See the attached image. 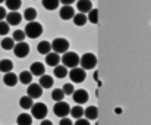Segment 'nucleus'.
Masks as SVG:
<instances>
[{
    "mask_svg": "<svg viewBox=\"0 0 151 125\" xmlns=\"http://www.w3.org/2000/svg\"><path fill=\"white\" fill-rule=\"evenodd\" d=\"M25 35L29 37V38H38L41 34H43V25L37 21H32V22H28L27 27H25Z\"/></svg>",
    "mask_w": 151,
    "mask_h": 125,
    "instance_id": "obj_1",
    "label": "nucleus"
},
{
    "mask_svg": "<svg viewBox=\"0 0 151 125\" xmlns=\"http://www.w3.org/2000/svg\"><path fill=\"white\" fill-rule=\"evenodd\" d=\"M79 65L84 71H90L94 69L97 66V56L94 53H84L79 59Z\"/></svg>",
    "mask_w": 151,
    "mask_h": 125,
    "instance_id": "obj_2",
    "label": "nucleus"
},
{
    "mask_svg": "<svg viewBox=\"0 0 151 125\" xmlns=\"http://www.w3.org/2000/svg\"><path fill=\"white\" fill-rule=\"evenodd\" d=\"M60 61H62V65L63 66H66V68H76L78 65H79V56L75 53V52H66V53H63V56L60 58Z\"/></svg>",
    "mask_w": 151,
    "mask_h": 125,
    "instance_id": "obj_3",
    "label": "nucleus"
},
{
    "mask_svg": "<svg viewBox=\"0 0 151 125\" xmlns=\"http://www.w3.org/2000/svg\"><path fill=\"white\" fill-rule=\"evenodd\" d=\"M51 50L57 55L60 53H66L69 50V40L63 38V37H57L51 41Z\"/></svg>",
    "mask_w": 151,
    "mask_h": 125,
    "instance_id": "obj_4",
    "label": "nucleus"
},
{
    "mask_svg": "<svg viewBox=\"0 0 151 125\" xmlns=\"http://www.w3.org/2000/svg\"><path fill=\"white\" fill-rule=\"evenodd\" d=\"M31 113H32V118H35L38 121H43V119H46V116L49 113V109L44 103H34L32 108H31Z\"/></svg>",
    "mask_w": 151,
    "mask_h": 125,
    "instance_id": "obj_5",
    "label": "nucleus"
},
{
    "mask_svg": "<svg viewBox=\"0 0 151 125\" xmlns=\"http://www.w3.org/2000/svg\"><path fill=\"white\" fill-rule=\"evenodd\" d=\"M53 112L56 116L59 118H66L69 113H70V106L66 103V102H57L53 108Z\"/></svg>",
    "mask_w": 151,
    "mask_h": 125,
    "instance_id": "obj_6",
    "label": "nucleus"
},
{
    "mask_svg": "<svg viewBox=\"0 0 151 125\" xmlns=\"http://www.w3.org/2000/svg\"><path fill=\"white\" fill-rule=\"evenodd\" d=\"M69 78L72 79V82H76V84H79V82H84L85 81V78H87V72L82 69V68H72L70 69V72H69Z\"/></svg>",
    "mask_w": 151,
    "mask_h": 125,
    "instance_id": "obj_7",
    "label": "nucleus"
},
{
    "mask_svg": "<svg viewBox=\"0 0 151 125\" xmlns=\"http://www.w3.org/2000/svg\"><path fill=\"white\" fill-rule=\"evenodd\" d=\"M13 53L16 58H27L29 55V46L25 43V41H21V43H16L15 47H13Z\"/></svg>",
    "mask_w": 151,
    "mask_h": 125,
    "instance_id": "obj_8",
    "label": "nucleus"
},
{
    "mask_svg": "<svg viewBox=\"0 0 151 125\" xmlns=\"http://www.w3.org/2000/svg\"><path fill=\"white\" fill-rule=\"evenodd\" d=\"M27 96H29L32 100L41 97V96H43V88H41V85H40V84H35V82H31V84L28 85V88H27Z\"/></svg>",
    "mask_w": 151,
    "mask_h": 125,
    "instance_id": "obj_9",
    "label": "nucleus"
},
{
    "mask_svg": "<svg viewBox=\"0 0 151 125\" xmlns=\"http://www.w3.org/2000/svg\"><path fill=\"white\" fill-rule=\"evenodd\" d=\"M88 93H87V90H75L73 91V94H72V99H73V102L76 103V105H84V103H87L88 102Z\"/></svg>",
    "mask_w": 151,
    "mask_h": 125,
    "instance_id": "obj_10",
    "label": "nucleus"
},
{
    "mask_svg": "<svg viewBox=\"0 0 151 125\" xmlns=\"http://www.w3.org/2000/svg\"><path fill=\"white\" fill-rule=\"evenodd\" d=\"M59 16L63 19V21H68V19H72L75 16V9L72 6H62L60 10H59Z\"/></svg>",
    "mask_w": 151,
    "mask_h": 125,
    "instance_id": "obj_11",
    "label": "nucleus"
},
{
    "mask_svg": "<svg viewBox=\"0 0 151 125\" xmlns=\"http://www.w3.org/2000/svg\"><path fill=\"white\" fill-rule=\"evenodd\" d=\"M76 9L79 13H88L93 9V1L91 0H76Z\"/></svg>",
    "mask_w": 151,
    "mask_h": 125,
    "instance_id": "obj_12",
    "label": "nucleus"
},
{
    "mask_svg": "<svg viewBox=\"0 0 151 125\" xmlns=\"http://www.w3.org/2000/svg\"><path fill=\"white\" fill-rule=\"evenodd\" d=\"M22 21V15L19 12H9L6 15V22L9 25H19Z\"/></svg>",
    "mask_w": 151,
    "mask_h": 125,
    "instance_id": "obj_13",
    "label": "nucleus"
},
{
    "mask_svg": "<svg viewBox=\"0 0 151 125\" xmlns=\"http://www.w3.org/2000/svg\"><path fill=\"white\" fill-rule=\"evenodd\" d=\"M3 82H4L6 87H15V85L19 82V79H18V75H16V74L7 72V74H4V77H3Z\"/></svg>",
    "mask_w": 151,
    "mask_h": 125,
    "instance_id": "obj_14",
    "label": "nucleus"
},
{
    "mask_svg": "<svg viewBox=\"0 0 151 125\" xmlns=\"http://www.w3.org/2000/svg\"><path fill=\"white\" fill-rule=\"evenodd\" d=\"M84 116L88 121H94L99 118V109L97 106H88L87 109H84Z\"/></svg>",
    "mask_w": 151,
    "mask_h": 125,
    "instance_id": "obj_15",
    "label": "nucleus"
},
{
    "mask_svg": "<svg viewBox=\"0 0 151 125\" xmlns=\"http://www.w3.org/2000/svg\"><path fill=\"white\" fill-rule=\"evenodd\" d=\"M44 71H46V66H44V63H41V62H34L31 65V69H29V72L32 75H35V77L44 75Z\"/></svg>",
    "mask_w": 151,
    "mask_h": 125,
    "instance_id": "obj_16",
    "label": "nucleus"
},
{
    "mask_svg": "<svg viewBox=\"0 0 151 125\" xmlns=\"http://www.w3.org/2000/svg\"><path fill=\"white\" fill-rule=\"evenodd\" d=\"M38 84L41 85L43 90H44V88H51L53 84H54V78L50 77V75H47V74H44V75L40 77V82H38Z\"/></svg>",
    "mask_w": 151,
    "mask_h": 125,
    "instance_id": "obj_17",
    "label": "nucleus"
},
{
    "mask_svg": "<svg viewBox=\"0 0 151 125\" xmlns=\"http://www.w3.org/2000/svg\"><path fill=\"white\" fill-rule=\"evenodd\" d=\"M37 52H38L40 55H49L51 52V43L50 41H46V40L40 41V43L37 44Z\"/></svg>",
    "mask_w": 151,
    "mask_h": 125,
    "instance_id": "obj_18",
    "label": "nucleus"
},
{
    "mask_svg": "<svg viewBox=\"0 0 151 125\" xmlns=\"http://www.w3.org/2000/svg\"><path fill=\"white\" fill-rule=\"evenodd\" d=\"M59 62H60V56H59L57 53L50 52L49 55H46V63H47L49 66H57Z\"/></svg>",
    "mask_w": 151,
    "mask_h": 125,
    "instance_id": "obj_19",
    "label": "nucleus"
},
{
    "mask_svg": "<svg viewBox=\"0 0 151 125\" xmlns=\"http://www.w3.org/2000/svg\"><path fill=\"white\" fill-rule=\"evenodd\" d=\"M73 19V24L76 25V27H84L87 22H88V18H87V15L85 13H75V16L72 18Z\"/></svg>",
    "mask_w": 151,
    "mask_h": 125,
    "instance_id": "obj_20",
    "label": "nucleus"
},
{
    "mask_svg": "<svg viewBox=\"0 0 151 125\" xmlns=\"http://www.w3.org/2000/svg\"><path fill=\"white\" fill-rule=\"evenodd\" d=\"M18 79L21 81V84H27L29 85L32 82V74L29 71H22L19 75H18Z\"/></svg>",
    "mask_w": 151,
    "mask_h": 125,
    "instance_id": "obj_21",
    "label": "nucleus"
},
{
    "mask_svg": "<svg viewBox=\"0 0 151 125\" xmlns=\"http://www.w3.org/2000/svg\"><path fill=\"white\" fill-rule=\"evenodd\" d=\"M16 124L18 125H31L32 124V116L29 113H21L16 118Z\"/></svg>",
    "mask_w": 151,
    "mask_h": 125,
    "instance_id": "obj_22",
    "label": "nucleus"
},
{
    "mask_svg": "<svg viewBox=\"0 0 151 125\" xmlns=\"http://www.w3.org/2000/svg\"><path fill=\"white\" fill-rule=\"evenodd\" d=\"M13 69V62L10 59H1L0 61V71L3 74H7V72H12Z\"/></svg>",
    "mask_w": 151,
    "mask_h": 125,
    "instance_id": "obj_23",
    "label": "nucleus"
},
{
    "mask_svg": "<svg viewBox=\"0 0 151 125\" xmlns=\"http://www.w3.org/2000/svg\"><path fill=\"white\" fill-rule=\"evenodd\" d=\"M37 10L34 9V7H28V9H25V12H24V15H22V18L24 19H27L28 22H32V21H35V18H37Z\"/></svg>",
    "mask_w": 151,
    "mask_h": 125,
    "instance_id": "obj_24",
    "label": "nucleus"
},
{
    "mask_svg": "<svg viewBox=\"0 0 151 125\" xmlns=\"http://www.w3.org/2000/svg\"><path fill=\"white\" fill-rule=\"evenodd\" d=\"M15 44H16V43L13 41L12 37H3V40H1V43H0V46H1L3 50H13Z\"/></svg>",
    "mask_w": 151,
    "mask_h": 125,
    "instance_id": "obj_25",
    "label": "nucleus"
},
{
    "mask_svg": "<svg viewBox=\"0 0 151 125\" xmlns=\"http://www.w3.org/2000/svg\"><path fill=\"white\" fill-rule=\"evenodd\" d=\"M53 74H54V77L59 78V79H60V78H65V77L68 75V68L63 66V65H57V66H54Z\"/></svg>",
    "mask_w": 151,
    "mask_h": 125,
    "instance_id": "obj_26",
    "label": "nucleus"
},
{
    "mask_svg": "<svg viewBox=\"0 0 151 125\" xmlns=\"http://www.w3.org/2000/svg\"><path fill=\"white\" fill-rule=\"evenodd\" d=\"M32 105H34V102H32V99H31L29 96H22V97L19 99V106H21L22 109H25V111L31 109Z\"/></svg>",
    "mask_w": 151,
    "mask_h": 125,
    "instance_id": "obj_27",
    "label": "nucleus"
},
{
    "mask_svg": "<svg viewBox=\"0 0 151 125\" xmlns=\"http://www.w3.org/2000/svg\"><path fill=\"white\" fill-rule=\"evenodd\" d=\"M70 115H72V118H75V119H81V118L84 116V108H82L81 105H76V106L70 108Z\"/></svg>",
    "mask_w": 151,
    "mask_h": 125,
    "instance_id": "obj_28",
    "label": "nucleus"
},
{
    "mask_svg": "<svg viewBox=\"0 0 151 125\" xmlns=\"http://www.w3.org/2000/svg\"><path fill=\"white\" fill-rule=\"evenodd\" d=\"M6 7L10 10V12H18V9L21 7L22 4V0H6Z\"/></svg>",
    "mask_w": 151,
    "mask_h": 125,
    "instance_id": "obj_29",
    "label": "nucleus"
},
{
    "mask_svg": "<svg viewBox=\"0 0 151 125\" xmlns=\"http://www.w3.org/2000/svg\"><path fill=\"white\" fill-rule=\"evenodd\" d=\"M99 15H100L99 9H94V7H93V9L88 12V15H87V18H88V22H91V24L97 25V24H99Z\"/></svg>",
    "mask_w": 151,
    "mask_h": 125,
    "instance_id": "obj_30",
    "label": "nucleus"
},
{
    "mask_svg": "<svg viewBox=\"0 0 151 125\" xmlns=\"http://www.w3.org/2000/svg\"><path fill=\"white\" fill-rule=\"evenodd\" d=\"M63 97H65V93L62 88H54L51 90V99L54 102H63Z\"/></svg>",
    "mask_w": 151,
    "mask_h": 125,
    "instance_id": "obj_31",
    "label": "nucleus"
},
{
    "mask_svg": "<svg viewBox=\"0 0 151 125\" xmlns=\"http://www.w3.org/2000/svg\"><path fill=\"white\" fill-rule=\"evenodd\" d=\"M25 37H27V35H25V31H24V30H15V31H13V35H12V38H13L15 43L24 41Z\"/></svg>",
    "mask_w": 151,
    "mask_h": 125,
    "instance_id": "obj_32",
    "label": "nucleus"
},
{
    "mask_svg": "<svg viewBox=\"0 0 151 125\" xmlns=\"http://www.w3.org/2000/svg\"><path fill=\"white\" fill-rule=\"evenodd\" d=\"M59 4H60L59 0H43V6L47 10H54L56 7H59Z\"/></svg>",
    "mask_w": 151,
    "mask_h": 125,
    "instance_id": "obj_33",
    "label": "nucleus"
},
{
    "mask_svg": "<svg viewBox=\"0 0 151 125\" xmlns=\"http://www.w3.org/2000/svg\"><path fill=\"white\" fill-rule=\"evenodd\" d=\"M10 31V25L6 22V21H0V35L6 37Z\"/></svg>",
    "mask_w": 151,
    "mask_h": 125,
    "instance_id": "obj_34",
    "label": "nucleus"
},
{
    "mask_svg": "<svg viewBox=\"0 0 151 125\" xmlns=\"http://www.w3.org/2000/svg\"><path fill=\"white\" fill-rule=\"evenodd\" d=\"M62 90H63L65 96H66V94H68V96H72V94H73V91H75V88H73V85H72V84H65V85L62 87Z\"/></svg>",
    "mask_w": 151,
    "mask_h": 125,
    "instance_id": "obj_35",
    "label": "nucleus"
},
{
    "mask_svg": "<svg viewBox=\"0 0 151 125\" xmlns=\"http://www.w3.org/2000/svg\"><path fill=\"white\" fill-rule=\"evenodd\" d=\"M59 125H73V122L66 116V118H60V122H59Z\"/></svg>",
    "mask_w": 151,
    "mask_h": 125,
    "instance_id": "obj_36",
    "label": "nucleus"
},
{
    "mask_svg": "<svg viewBox=\"0 0 151 125\" xmlns=\"http://www.w3.org/2000/svg\"><path fill=\"white\" fill-rule=\"evenodd\" d=\"M73 125H91V124H90V121H88V119L81 118V119H76V122H75Z\"/></svg>",
    "mask_w": 151,
    "mask_h": 125,
    "instance_id": "obj_37",
    "label": "nucleus"
},
{
    "mask_svg": "<svg viewBox=\"0 0 151 125\" xmlns=\"http://www.w3.org/2000/svg\"><path fill=\"white\" fill-rule=\"evenodd\" d=\"M6 15H7V12H6V7L0 6V21L6 19Z\"/></svg>",
    "mask_w": 151,
    "mask_h": 125,
    "instance_id": "obj_38",
    "label": "nucleus"
},
{
    "mask_svg": "<svg viewBox=\"0 0 151 125\" xmlns=\"http://www.w3.org/2000/svg\"><path fill=\"white\" fill-rule=\"evenodd\" d=\"M63 6H72V3H75L76 0H59Z\"/></svg>",
    "mask_w": 151,
    "mask_h": 125,
    "instance_id": "obj_39",
    "label": "nucleus"
},
{
    "mask_svg": "<svg viewBox=\"0 0 151 125\" xmlns=\"http://www.w3.org/2000/svg\"><path fill=\"white\" fill-rule=\"evenodd\" d=\"M40 125H53V122H51V121H49V119H43Z\"/></svg>",
    "mask_w": 151,
    "mask_h": 125,
    "instance_id": "obj_40",
    "label": "nucleus"
},
{
    "mask_svg": "<svg viewBox=\"0 0 151 125\" xmlns=\"http://www.w3.org/2000/svg\"><path fill=\"white\" fill-rule=\"evenodd\" d=\"M3 1H6V0H0V3H3Z\"/></svg>",
    "mask_w": 151,
    "mask_h": 125,
    "instance_id": "obj_41",
    "label": "nucleus"
},
{
    "mask_svg": "<svg viewBox=\"0 0 151 125\" xmlns=\"http://www.w3.org/2000/svg\"><path fill=\"white\" fill-rule=\"evenodd\" d=\"M91 1H93V0H91Z\"/></svg>",
    "mask_w": 151,
    "mask_h": 125,
    "instance_id": "obj_42",
    "label": "nucleus"
}]
</instances>
